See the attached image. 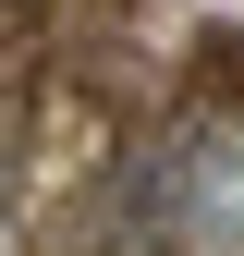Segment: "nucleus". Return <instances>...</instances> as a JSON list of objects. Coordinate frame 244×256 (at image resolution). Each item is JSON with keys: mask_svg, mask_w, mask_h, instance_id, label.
I'll use <instances>...</instances> for the list:
<instances>
[{"mask_svg": "<svg viewBox=\"0 0 244 256\" xmlns=\"http://www.w3.org/2000/svg\"><path fill=\"white\" fill-rule=\"evenodd\" d=\"M134 208L159 220L183 256H244V110H196L146 146Z\"/></svg>", "mask_w": 244, "mask_h": 256, "instance_id": "obj_1", "label": "nucleus"}, {"mask_svg": "<svg viewBox=\"0 0 244 256\" xmlns=\"http://www.w3.org/2000/svg\"><path fill=\"white\" fill-rule=\"evenodd\" d=\"M0 256H24V244H12V220H0Z\"/></svg>", "mask_w": 244, "mask_h": 256, "instance_id": "obj_2", "label": "nucleus"}]
</instances>
